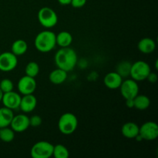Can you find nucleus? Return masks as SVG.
Returning <instances> with one entry per match:
<instances>
[{
	"label": "nucleus",
	"mask_w": 158,
	"mask_h": 158,
	"mask_svg": "<svg viewBox=\"0 0 158 158\" xmlns=\"http://www.w3.org/2000/svg\"><path fill=\"white\" fill-rule=\"evenodd\" d=\"M53 146L51 143L45 140L36 142L31 148V157L32 158L51 157L53 152Z\"/></svg>",
	"instance_id": "6"
},
{
	"label": "nucleus",
	"mask_w": 158,
	"mask_h": 158,
	"mask_svg": "<svg viewBox=\"0 0 158 158\" xmlns=\"http://www.w3.org/2000/svg\"><path fill=\"white\" fill-rule=\"evenodd\" d=\"M157 78H158V77H157V73H155L151 72L149 73V75H148L147 80H148V81L150 82V83H156V82L157 81Z\"/></svg>",
	"instance_id": "29"
},
{
	"label": "nucleus",
	"mask_w": 158,
	"mask_h": 158,
	"mask_svg": "<svg viewBox=\"0 0 158 158\" xmlns=\"http://www.w3.org/2000/svg\"><path fill=\"white\" fill-rule=\"evenodd\" d=\"M140 127L134 122H127L122 126L121 134L126 138L134 139L139 134Z\"/></svg>",
	"instance_id": "15"
},
{
	"label": "nucleus",
	"mask_w": 158,
	"mask_h": 158,
	"mask_svg": "<svg viewBox=\"0 0 158 158\" xmlns=\"http://www.w3.org/2000/svg\"><path fill=\"white\" fill-rule=\"evenodd\" d=\"M15 133L9 127L0 128V140L5 143H10L15 138Z\"/></svg>",
	"instance_id": "22"
},
{
	"label": "nucleus",
	"mask_w": 158,
	"mask_h": 158,
	"mask_svg": "<svg viewBox=\"0 0 158 158\" xmlns=\"http://www.w3.org/2000/svg\"><path fill=\"white\" fill-rule=\"evenodd\" d=\"M54 61L57 68L68 73L75 68L78 61V56L77 52L73 48L69 46L61 47L56 52Z\"/></svg>",
	"instance_id": "1"
},
{
	"label": "nucleus",
	"mask_w": 158,
	"mask_h": 158,
	"mask_svg": "<svg viewBox=\"0 0 158 158\" xmlns=\"http://www.w3.org/2000/svg\"><path fill=\"white\" fill-rule=\"evenodd\" d=\"M38 21L42 26L46 29L54 27L58 23V15L56 12L49 7H43L39 10Z\"/></svg>",
	"instance_id": "4"
},
{
	"label": "nucleus",
	"mask_w": 158,
	"mask_h": 158,
	"mask_svg": "<svg viewBox=\"0 0 158 158\" xmlns=\"http://www.w3.org/2000/svg\"><path fill=\"white\" fill-rule=\"evenodd\" d=\"M67 79V72L63 69L56 68L49 73V80L52 84L60 85L64 83Z\"/></svg>",
	"instance_id": "17"
},
{
	"label": "nucleus",
	"mask_w": 158,
	"mask_h": 158,
	"mask_svg": "<svg viewBox=\"0 0 158 158\" xmlns=\"http://www.w3.org/2000/svg\"><path fill=\"white\" fill-rule=\"evenodd\" d=\"M2 96H3V93H2V91L1 90V89H0V102L2 101Z\"/></svg>",
	"instance_id": "32"
},
{
	"label": "nucleus",
	"mask_w": 158,
	"mask_h": 158,
	"mask_svg": "<svg viewBox=\"0 0 158 158\" xmlns=\"http://www.w3.org/2000/svg\"><path fill=\"white\" fill-rule=\"evenodd\" d=\"M10 127L15 132L21 133L29 127V117L26 114H18L14 116Z\"/></svg>",
	"instance_id": "11"
},
{
	"label": "nucleus",
	"mask_w": 158,
	"mask_h": 158,
	"mask_svg": "<svg viewBox=\"0 0 158 158\" xmlns=\"http://www.w3.org/2000/svg\"><path fill=\"white\" fill-rule=\"evenodd\" d=\"M134 108L138 110H145L148 109L151 104L149 97L143 94H138L134 98Z\"/></svg>",
	"instance_id": "21"
},
{
	"label": "nucleus",
	"mask_w": 158,
	"mask_h": 158,
	"mask_svg": "<svg viewBox=\"0 0 158 158\" xmlns=\"http://www.w3.org/2000/svg\"><path fill=\"white\" fill-rule=\"evenodd\" d=\"M137 48L139 51L143 54H151L155 50L156 43L153 39L145 37L138 42Z\"/></svg>",
	"instance_id": "16"
},
{
	"label": "nucleus",
	"mask_w": 158,
	"mask_h": 158,
	"mask_svg": "<svg viewBox=\"0 0 158 158\" xmlns=\"http://www.w3.org/2000/svg\"><path fill=\"white\" fill-rule=\"evenodd\" d=\"M35 47L40 52H49L56 45V34L50 30H43L39 32L34 40Z\"/></svg>",
	"instance_id": "2"
},
{
	"label": "nucleus",
	"mask_w": 158,
	"mask_h": 158,
	"mask_svg": "<svg viewBox=\"0 0 158 158\" xmlns=\"http://www.w3.org/2000/svg\"><path fill=\"white\" fill-rule=\"evenodd\" d=\"M52 156L55 158H68L69 157V152L64 145L60 143L53 146Z\"/></svg>",
	"instance_id": "24"
},
{
	"label": "nucleus",
	"mask_w": 158,
	"mask_h": 158,
	"mask_svg": "<svg viewBox=\"0 0 158 158\" xmlns=\"http://www.w3.org/2000/svg\"><path fill=\"white\" fill-rule=\"evenodd\" d=\"M36 81L33 77L29 76H23L19 79L17 84L18 90L22 95H27V94H33L36 89Z\"/></svg>",
	"instance_id": "10"
},
{
	"label": "nucleus",
	"mask_w": 158,
	"mask_h": 158,
	"mask_svg": "<svg viewBox=\"0 0 158 158\" xmlns=\"http://www.w3.org/2000/svg\"><path fill=\"white\" fill-rule=\"evenodd\" d=\"M126 100V106H127L130 109H132L134 107V99H127Z\"/></svg>",
	"instance_id": "30"
},
{
	"label": "nucleus",
	"mask_w": 158,
	"mask_h": 158,
	"mask_svg": "<svg viewBox=\"0 0 158 158\" xmlns=\"http://www.w3.org/2000/svg\"><path fill=\"white\" fill-rule=\"evenodd\" d=\"M78 127V119L72 113L62 114L58 121L59 131L64 135L73 134Z\"/></svg>",
	"instance_id": "3"
},
{
	"label": "nucleus",
	"mask_w": 158,
	"mask_h": 158,
	"mask_svg": "<svg viewBox=\"0 0 158 158\" xmlns=\"http://www.w3.org/2000/svg\"><path fill=\"white\" fill-rule=\"evenodd\" d=\"M18 65V59L12 52H4L0 53V70L2 72H10L15 69Z\"/></svg>",
	"instance_id": "9"
},
{
	"label": "nucleus",
	"mask_w": 158,
	"mask_h": 158,
	"mask_svg": "<svg viewBox=\"0 0 158 158\" xmlns=\"http://www.w3.org/2000/svg\"><path fill=\"white\" fill-rule=\"evenodd\" d=\"M43 123L42 117L39 115H33L29 117V126L32 127H38Z\"/></svg>",
	"instance_id": "27"
},
{
	"label": "nucleus",
	"mask_w": 158,
	"mask_h": 158,
	"mask_svg": "<svg viewBox=\"0 0 158 158\" xmlns=\"http://www.w3.org/2000/svg\"><path fill=\"white\" fill-rule=\"evenodd\" d=\"M27 43L23 40H16L13 42L11 47V52L16 56L24 55L27 52Z\"/></svg>",
	"instance_id": "20"
},
{
	"label": "nucleus",
	"mask_w": 158,
	"mask_h": 158,
	"mask_svg": "<svg viewBox=\"0 0 158 158\" xmlns=\"http://www.w3.org/2000/svg\"><path fill=\"white\" fill-rule=\"evenodd\" d=\"M56 45L60 46V47L70 46L73 43L72 34L67 31H62L56 35Z\"/></svg>",
	"instance_id": "19"
},
{
	"label": "nucleus",
	"mask_w": 158,
	"mask_h": 158,
	"mask_svg": "<svg viewBox=\"0 0 158 158\" xmlns=\"http://www.w3.org/2000/svg\"><path fill=\"white\" fill-rule=\"evenodd\" d=\"M139 134L143 140L152 141L158 137V125L154 121H147L140 127Z\"/></svg>",
	"instance_id": "8"
},
{
	"label": "nucleus",
	"mask_w": 158,
	"mask_h": 158,
	"mask_svg": "<svg viewBox=\"0 0 158 158\" xmlns=\"http://www.w3.org/2000/svg\"><path fill=\"white\" fill-rule=\"evenodd\" d=\"M0 53H1V52H0Z\"/></svg>",
	"instance_id": "33"
},
{
	"label": "nucleus",
	"mask_w": 158,
	"mask_h": 158,
	"mask_svg": "<svg viewBox=\"0 0 158 158\" xmlns=\"http://www.w3.org/2000/svg\"><path fill=\"white\" fill-rule=\"evenodd\" d=\"M57 2L62 6H67V5H70L71 0H57Z\"/></svg>",
	"instance_id": "31"
},
{
	"label": "nucleus",
	"mask_w": 158,
	"mask_h": 158,
	"mask_svg": "<svg viewBox=\"0 0 158 158\" xmlns=\"http://www.w3.org/2000/svg\"><path fill=\"white\" fill-rule=\"evenodd\" d=\"M37 105V99L33 94L23 95L19 104V109L25 114L31 113L35 109Z\"/></svg>",
	"instance_id": "13"
},
{
	"label": "nucleus",
	"mask_w": 158,
	"mask_h": 158,
	"mask_svg": "<svg viewBox=\"0 0 158 158\" xmlns=\"http://www.w3.org/2000/svg\"><path fill=\"white\" fill-rule=\"evenodd\" d=\"M151 72L150 65L143 60H139L131 64L130 77L135 81H143L147 80Z\"/></svg>",
	"instance_id": "5"
},
{
	"label": "nucleus",
	"mask_w": 158,
	"mask_h": 158,
	"mask_svg": "<svg viewBox=\"0 0 158 158\" xmlns=\"http://www.w3.org/2000/svg\"><path fill=\"white\" fill-rule=\"evenodd\" d=\"M14 117L13 110L3 106L0 108V128L10 126Z\"/></svg>",
	"instance_id": "18"
},
{
	"label": "nucleus",
	"mask_w": 158,
	"mask_h": 158,
	"mask_svg": "<svg viewBox=\"0 0 158 158\" xmlns=\"http://www.w3.org/2000/svg\"><path fill=\"white\" fill-rule=\"evenodd\" d=\"M120 94L125 99H134L139 94V85L137 82L133 79H127L123 80L120 86Z\"/></svg>",
	"instance_id": "7"
},
{
	"label": "nucleus",
	"mask_w": 158,
	"mask_h": 158,
	"mask_svg": "<svg viewBox=\"0 0 158 158\" xmlns=\"http://www.w3.org/2000/svg\"><path fill=\"white\" fill-rule=\"evenodd\" d=\"M21 97L20 94L12 90L10 92L6 93V94H3L1 102L4 105V106L13 110L18 109L19 107Z\"/></svg>",
	"instance_id": "12"
},
{
	"label": "nucleus",
	"mask_w": 158,
	"mask_h": 158,
	"mask_svg": "<svg viewBox=\"0 0 158 158\" xmlns=\"http://www.w3.org/2000/svg\"><path fill=\"white\" fill-rule=\"evenodd\" d=\"M40 66L36 62L31 61L27 63L25 68V73L26 76L35 78L40 73Z\"/></svg>",
	"instance_id": "25"
},
{
	"label": "nucleus",
	"mask_w": 158,
	"mask_h": 158,
	"mask_svg": "<svg viewBox=\"0 0 158 158\" xmlns=\"http://www.w3.org/2000/svg\"><path fill=\"white\" fill-rule=\"evenodd\" d=\"M86 1L87 0H71L70 5L73 8L79 9V8L83 7L86 5Z\"/></svg>",
	"instance_id": "28"
},
{
	"label": "nucleus",
	"mask_w": 158,
	"mask_h": 158,
	"mask_svg": "<svg viewBox=\"0 0 158 158\" xmlns=\"http://www.w3.org/2000/svg\"><path fill=\"white\" fill-rule=\"evenodd\" d=\"M132 63H130L129 61H123L120 62L116 68V72L120 74L123 78L127 77L130 76V72H131V67Z\"/></svg>",
	"instance_id": "23"
},
{
	"label": "nucleus",
	"mask_w": 158,
	"mask_h": 158,
	"mask_svg": "<svg viewBox=\"0 0 158 158\" xmlns=\"http://www.w3.org/2000/svg\"><path fill=\"white\" fill-rule=\"evenodd\" d=\"M0 89L3 94L12 91L14 89L13 82L9 79H3L0 81Z\"/></svg>",
	"instance_id": "26"
},
{
	"label": "nucleus",
	"mask_w": 158,
	"mask_h": 158,
	"mask_svg": "<svg viewBox=\"0 0 158 158\" xmlns=\"http://www.w3.org/2000/svg\"><path fill=\"white\" fill-rule=\"evenodd\" d=\"M123 77L117 72L108 73L103 79L104 85L110 89H119L123 82Z\"/></svg>",
	"instance_id": "14"
}]
</instances>
